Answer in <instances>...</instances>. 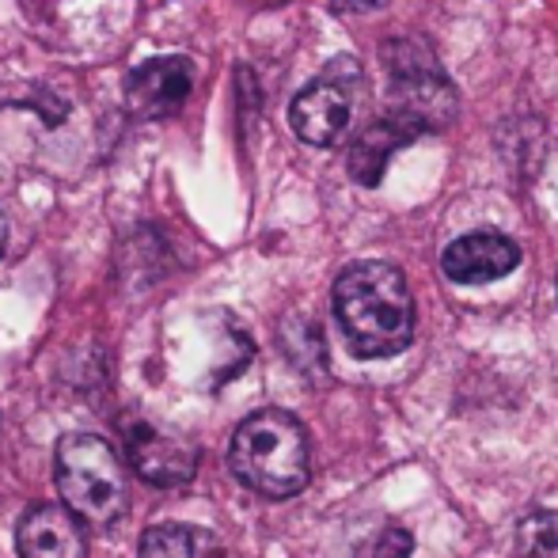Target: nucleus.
Listing matches in <instances>:
<instances>
[{
	"label": "nucleus",
	"mask_w": 558,
	"mask_h": 558,
	"mask_svg": "<svg viewBox=\"0 0 558 558\" xmlns=\"http://www.w3.org/2000/svg\"><path fill=\"white\" fill-rule=\"evenodd\" d=\"M335 316L357 357H396L414 342V296L403 270L380 258H365L338 274Z\"/></svg>",
	"instance_id": "f257e3e1"
},
{
	"label": "nucleus",
	"mask_w": 558,
	"mask_h": 558,
	"mask_svg": "<svg viewBox=\"0 0 558 558\" xmlns=\"http://www.w3.org/2000/svg\"><path fill=\"white\" fill-rule=\"evenodd\" d=\"M228 463L247 490L263 498H293L312 475L308 434L289 411H255L235 426Z\"/></svg>",
	"instance_id": "f03ea898"
},
{
	"label": "nucleus",
	"mask_w": 558,
	"mask_h": 558,
	"mask_svg": "<svg viewBox=\"0 0 558 558\" xmlns=\"http://www.w3.org/2000/svg\"><path fill=\"white\" fill-rule=\"evenodd\" d=\"M58 490L69 513H76L92 529H111L130 509L125 468L114 445L96 434H69L58 441L53 456Z\"/></svg>",
	"instance_id": "7ed1b4c3"
},
{
	"label": "nucleus",
	"mask_w": 558,
	"mask_h": 558,
	"mask_svg": "<svg viewBox=\"0 0 558 558\" xmlns=\"http://www.w3.org/2000/svg\"><path fill=\"white\" fill-rule=\"evenodd\" d=\"M380 61L388 65V111L407 130L437 133L456 118V92L437 65L434 50L422 38H396L380 46Z\"/></svg>",
	"instance_id": "20e7f679"
},
{
	"label": "nucleus",
	"mask_w": 558,
	"mask_h": 558,
	"mask_svg": "<svg viewBox=\"0 0 558 558\" xmlns=\"http://www.w3.org/2000/svg\"><path fill=\"white\" fill-rule=\"evenodd\" d=\"M361 84V69L357 61L350 58H335L327 65V73L319 81H312L301 96L289 107V125L293 133L304 141V145L316 148H331L350 133L353 122V107H357V96L353 88Z\"/></svg>",
	"instance_id": "39448f33"
},
{
	"label": "nucleus",
	"mask_w": 558,
	"mask_h": 558,
	"mask_svg": "<svg viewBox=\"0 0 558 558\" xmlns=\"http://www.w3.org/2000/svg\"><path fill=\"white\" fill-rule=\"evenodd\" d=\"M125 456L130 468L137 471L145 483L156 486H183L198 471V448L186 437L171 434L160 422H148L141 414H125L122 418Z\"/></svg>",
	"instance_id": "423d86ee"
},
{
	"label": "nucleus",
	"mask_w": 558,
	"mask_h": 558,
	"mask_svg": "<svg viewBox=\"0 0 558 558\" xmlns=\"http://www.w3.org/2000/svg\"><path fill=\"white\" fill-rule=\"evenodd\" d=\"M194 88V61L168 53V58L141 61L125 76V107L137 118H168L183 111Z\"/></svg>",
	"instance_id": "0eeeda50"
},
{
	"label": "nucleus",
	"mask_w": 558,
	"mask_h": 558,
	"mask_svg": "<svg viewBox=\"0 0 558 558\" xmlns=\"http://www.w3.org/2000/svg\"><path fill=\"white\" fill-rule=\"evenodd\" d=\"M521 266V247L501 232H468L460 240H452L441 255V270L456 286H486L498 281L506 274H513Z\"/></svg>",
	"instance_id": "6e6552de"
},
{
	"label": "nucleus",
	"mask_w": 558,
	"mask_h": 558,
	"mask_svg": "<svg viewBox=\"0 0 558 558\" xmlns=\"http://www.w3.org/2000/svg\"><path fill=\"white\" fill-rule=\"evenodd\" d=\"M20 558H88L84 521L65 506H31L15 532Z\"/></svg>",
	"instance_id": "1a4fd4ad"
},
{
	"label": "nucleus",
	"mask_w": 558,
	"mask_h": 558,
	"mask_svg": "<svg viewBox=\"0 0 558 558\" xmlns=\"http://www.w3.org/2000/svg\"><path fill=\"white\" fill-rule=\"evenodd\" d=\"M418 137L414 130H407L403 122H396L391 114L376 118L373 125H365V130L353 137L350 145V160H345V168H350V179L361 186H380L384 171H388L391 156L399 153L403 145H411V141Z\"/></svg>",
	"instance_id": "9d476101"
},
{
	"label": "nucleus",
	"mask_w": 558,
	"mask_h": 558,
	"mask_svg": "<svg viewBox=\"0 0 558 558\" xmlns=\"http://www.w3.org/2000/svg\"><path fill=\"white\" fill-rule=\"evenodd\" d=\"M202 532L186 529V524H153L141 536L137 558H198Z\"/></svg>",
	"instance_id": "9b49d317"
},
{
	"label": "nucleus",
	"mask_w": 558,
	"mask_h": 558,
	"mask_svg": "<svg viewBox=\"0 0 558 558\" xmlns=\"http://www.w3.org/2000/svg\"><path fill=\"white\" fill-rule=\"evenodd\" d=\"M517 547L524 558H558V509H536L517 529Z\"/></svg>",
	"instance_id": "f8f14e48"
},
{
	"label": "nucleus",
	"mask_w": 558,
	"mask_h": 558,
	"mask_svg": "<svg viewBox=\"0 0 558 558\" xmlns=\"http://www.w3.org/2000/svg\"><path fill=\"white\" fill-rule=\"evenodd\" d=\"M414 551V536L407 529H384V532H376L368 544H361V551L357 558H411Z\"/></svg>",
	"instance_id": "ddd939ff"
},
{
	"label": "nucleus",
	"mask_w": 558,
	"mask_h": 558,
	"mask_svg": "<svg viewBox=\"0 0 558 558\" xmlns=\"http://www.w3.org/2000/svg\"><path fill=\"white\" fill-rule=\"evenodd\" d=\"M338 8H345V12H373V8H380L384 0H335Z\"/></svg>",
	"instance_id": "4468645a"
},
{
	"label": "nucleus",
	"mask_w": 558,
	"mask_h": 558,
	"mask_svg": "<svg viewBox=\"0 0 558 558\" xmlns=\"http://www.w3.org/2000/svg\"><path fill=\"white\" fill-rule=\"evenodd\" d=\"M8 251V217H4V206H0V255Z\"/></svg>",
	"instance_id": "2eb2a0df"
},
{
	"label": "nucleus",
	"mask_w": 558,
	"mask_h": 558,
	"mask_svg": "<svg viewBox=\"0 0 558 558\" xmlns=\"http://www.w3.org/2000/svg\"><path fill=\"white\" fill-rule=\"evenodd\" d=\"M243 4H251V8H274V4H281V0H243Z\"/></svg>",
	"instance_id": "dca6fc26"
}]
</instances>
